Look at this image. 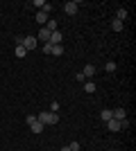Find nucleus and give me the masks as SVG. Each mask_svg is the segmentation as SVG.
<instances>
[{"label":"nucleus","mask_w":136,"mask_h":151,"mask_svg":"<svg viewBox=\"0 0 136 151\" xmlns=\"http://www.w3.org/2000/svg\"><path fill=\"white\" fill-rule=\"evenodd\" d=\"M84 93H89V95L95 93V83H93V81H86V83H84Z\"/></svg>","instance_id":"2eb2a0df"},{"label":"nucleus","mask_w":136,"mask_h":151,"mask_svg":"<svg viewBox=\"0 0 136 151\" xmlns=\"http://www.w3.org/2000/svg\"><path fill=\"white\" fill-rule=\"evenodd\" d=\"M25 122H27V124H32V122H36V115H27V117H25Z\"/></svg>","instance_id":"aec40b11"},{"label":"nucleus","mask_w":136,"mask_h":151,"mask_svg":"<svg viewBox=\"0 0 136 151\" xmlns=\"http://www.w3.org/2000/svg\"><path fill=\"white\" fill-rule=\"evenodd\" d=\"M111 117H113V115H111V111H109V108H104V111H100V120H102V122H109Z\"/></svg>","instance_id":"9b49d317"},{"label":"nucleus","mask_w":136,"mask_h":151,"mask_svg":"<svg viewBox=\"0 0 136 151\" xmlns=\"http://www.w3.org/2000/svg\"><path fill=\"white\" fill-rule=\"evenodd\" d=\"M50 45H61V32H50Z\"/></svg>","instance_id":"6e6552de"},{"label":"nucleus","mask_w":136,"mask_h":151,"mask_svg":"<svg viewBox=\"0 0 136 151\" xmlns=\"http://www.w3.org/2000/svg\"><path fill=\"white\" fill-rule=\"evenodd\" d=\"M25 54H27V50H25V47H23V45H16V57H18V59H23Z\"/></svg>","instance_id":"dca6fc26"},{"label":"nucleus","mask_w":136,"mask_h":151,"mask_svg":"<svg viewBox=\"0 0 136 151\" xmlns=\"http://www.w3.org/2000/svg\"><path fill=\"white\" fill-rule=\"evenodd\" d=\"M32 5H34V7H39V12H41V7H43V0H34Z\"/></svg>","instance_id":"412c9836"},{"label":"nucleus","mask_w":136,"mask_h":151,"mask_svg":"<svg viewBox=\"0 0 136 151\" xmlns=\"http://www.w3.org/2000/svg\"><path fill=\"white\" fill-rule=\"evenodd\" d=\"M36 120H39L43 126H52V124H57V122H59V115L52 113V111H43L41 115H36Z\"/></svg>","instance_id":"f257e3e1"},{"label":"nucleus","mask_w":136,"mask_h":151,"mask_svg":"<svg viewBox=\"0 0 136 151\" xmlns=\"http://www.w3.org/2000/svg\"><path fill=\"white\" fill-rule=\"evenodd\" d=\"M104 70H107V72H113V70H116V61H107Z\"/></svg>","instance_id":"f3484780"},{"label":"nucleus","mask_w":136,"mask_h":151,"mask_svg":"<svg viewBox=\"0 0 136 151\" xmlns=\"http://www.w3.org/2000/svg\"><path fill=\"white\" fill-rule=\"evenodd\" d=\"M50 111H52V113H57V111H59V101H52V104H50Z\"/></svg>","instance_id":"a211bd4d"},{"label":"nucleus","mask_w":136,"mask_h":151,"mask_svg":"<svg viewBox=\"0 0 136 151\" xmlns=\"http://www.w3.org/2000/svg\"><path fill=\"white\" fill-rule=\"evenodd\" d=\"M36 41H41V43H50V32L45 29V27H41L39 36H36Z\"/></svg>","instance_id":"0eeeda50"},{"label":"nucleus","mask_w":136,"mask_h":151,"mask_svg":"<svg viewBox=\"0 0 136 151\" xmlns=\"http://www.w3.org/2000/svg\"><path fill=\"white\" fill-rule=\"evenodd\" d=\"M48 20H50V16H48V14H43V12L36 14V23H39V25H45Z\"/></svg>","instance_id":"9d476101"},{"label":"nucleus","mask_w":136,"mask_h":151,"mask_svg":"<svg viewBox=\"0 0 136 151\" xmlns=\"http://www.w3.org/2000/svg\"><path fill=\"white\" fill-rule=\"evenodd\" d=\"M111 115H113V120H118V122L127 120V111H125V108H116V111H111Z\"/></svg>","instance_id":"39448f33"},{"label":"nucleus","mask_w":136,"mask_h":151,"mask_svg":"<svg viewBox=\"0 0 136 151\" xmlns=\"http://www.w3.org/2000/svg\"><path fill=\"white\" fill-rule=\"evenodd\" d=\"M77 9H79V5L75 2V0H68V2L64 5V12L68 14V16H75V14H77Z\"/></svg>","instance_id":"7ed1b4c3"},{"label":"nucleus","mask_w":136,"mask_h":151,"mask_svg":"<svg viewBox=\"0 0 136 151\" xmlns=\"http://www.w3.org/2000/svg\"><path fill=\"white\" fill-rule=\"evenodd\" d=\"M123 27H125V23H123V20H118V18H113V20H111V29H113V32H123Z\"/></svg>","instance_id":"1a4fd4ad"},{"label":"nucleus","mask_w":136,"mask_h":151,"mask_svg":"<svg viewBox=\"0 0 136 151\" xmlns=\"http://www.w3.org/2000/svg\"><path fill=\"white\" fill-rule=\"evenodd\" d=\"M30 129H32V133H41V131H43V124L36 120V122H32V124H30Z\"/></svg>","instance_id":"f8f14e48"},{"label":"nucleus","mask_w":136,"mask_h":151,"mask_svg":"<svg viewBox=\"0 0 136 151\" xmlns=\"http://www.w3.org/2000/svg\"><path fill=\"white\" fill-rule=\"evenodd\" d=\"M43 52H45V54H50V52H52V45L50 43H43Z\"/></svg>","instance_id":"6ab92c4d"},{"label":"nucleus","mask_w":136,"mask_h":151,"mask_svg":"<svg viewBox=\"0 0 136 151\" xmlns=\"http://www.w3.org/2000/svg\"><path fill=\"white\" fill-rule=\"evenodd\" d=\"M36 45H39L36 36H25V38H23V47H25L27 52H30V50H36Z\"/></svg>","instance_id":"f03ea898"},{"label":"nucleus","mask_w":136,"mask_h":151,"mask_svg":"<svg viewBox=\"0 0 136 151\" xmlns=\"http://www.w3.org/2000/svg\"><path fill=\"white\" fill-rule=\"evenodd\" d=\"M50 54H55V57H61L64 54V45H52V52Z\"/></svg>","instance_id":"ddd939ff"},{"label":"nucleus","mask_w":136,"mask_h":151,"mask_svg":"<svg viewBox=\"0 0 136 151\" xmlns=\"http://www.w3.org/2000/svg\"><path fill=\"white\" fill-rule=\"evenodd\" d=\"M116 18H118V20H123V23H125V18H127V9H123V7H120V9L116 12Z\"/></svg>","instance_id":"4468645a"},{"label":"nucleus","mask_w":136,"mask_h":151,"mask_svg":"<svg viewBox=\"0 0 136 151\" xmlns=\"http://www.w3.org/2000/svg\"><path fill=\"white\" fill-rule=\"evenodd\" d=\"M59 151H71V149H68V145H66V147H61V149H59Z\"/></svg>","instance_id":"4be33fe9"},{"label":"nucleus","mask_w":136,"mask_h":151,"mask_svg":"<svg viewBox=\"0 0 136 151\" xmlns=\"http://www.w3.org/2000/svg\"><path fill=\"white\" fill-rule=\"evenodd\" d=\"M77 151H82V149H77Z\"/></svg>","instance_id":"5701e85b"},{"label":"nucleus","mask_w":136,"mask_h":151,"mask_svg":"<svg viewBox=\"0 0 136 151\" xmlns=\"http://www.w3.org/2000/svg\"><path fill=\"white\" fill-rule=\"evenodd\" d=\"M104 124H107V129H109L111 133H118V131H123V122L113 120V117H111L109 122H104Z\"/></svg>","instance_id":"20e7f679"},{"label":"nucleus","mask_w":136,"mask_h":151,"mask_svg":"<svg viewBox=\"0 0 136 151\" xmlns=\"http://www.w3.org/2000/svg\"><path fill=\"white\" fill-rule=\"evenodd\" d=\"M82 75H84V79H93L95 77V65H84V70H82Z\"/></svg>","instance_id":"423d86ee"}]
</instances>
